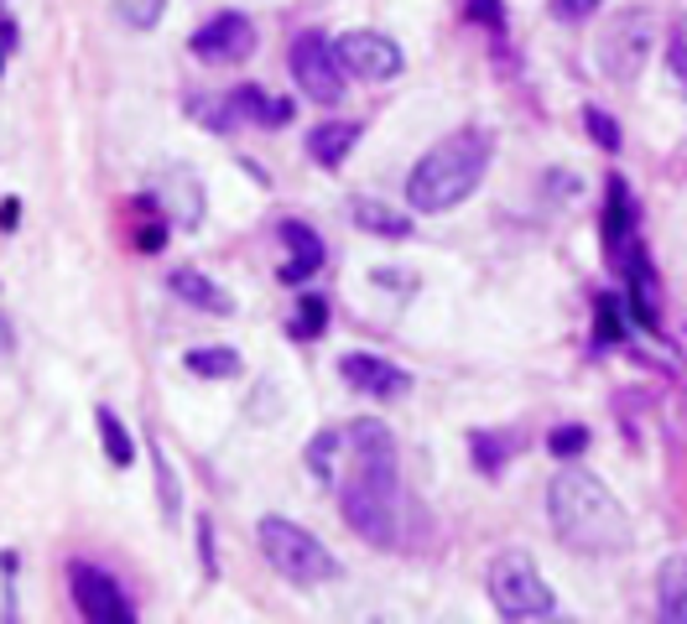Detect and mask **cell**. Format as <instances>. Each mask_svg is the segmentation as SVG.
Returning <instances> with one entry per match:
<instances>
[{
  "instance_id": "6",
  "label": "cell",
  "mask_w": 687,
  "mask_h": 624,
  "mask_svg": "<svg viewBox=\"0 0 687 624\" xmlns=\"http://www.w3.org/2000/svg\"><path fill=\"white\" fill-rule=\"evenodd\" d=\"M651 47H656V21H651L646 11L614 16L605 32H599V74L614 78V83L641 78V68L651 63Z\"/></svg>"
},
{
  "instance_id": "19",
  "label": "cell",
  "mask_w": 687,
  "mask_h": 624,
  "mask_svg": "<svg viewBox=\"0 0 687 624\" xmlns=\"http://www.w3.org/2000/svg\"><path fill=\"white\" fill-rule=\"evenodd\" d=\"M182 365H188V375H198V380H230V375H240V349L209 344V349H193Z\"/></svg>"
},
{
  "instance_id": "31",
  "label": "cell",
  "mask_w": 687,
  "mask_h": 624,
  "mask_svg": "<svg viewBox=\"0 0 687 624\" xmlns=\"http://www.w3.org/2000/svg\"><path fill=\"white\" fill-rule=\"evenodd\" d=\"M609 333H614V338H620V317H614V302H599V344H609Z\"/></svg>"
},
{
  "instance_id": "5",
  "label": "cell",
  "mask_w": 687,
  "mask_h": 624,
  "mask_svg": "<svg viewBox=\"0 0 687 624\" xmlns=\"http://www.w3.org/2000/svg\"><path fill=\"white\" fill-rule=\"evenodd\" d=\"M490 599L506 620H552L557 614V599H552L547 578L536 572L527 551H500L490 562Z\"/></svg>"
},
{
  "instance_id": "14",
  "label": "cell",
  "mask_w": 687,
  "mask_h": 624,
  "mask_svg": "<svg viewBox=\"0 0 687 624\" xmlns=\"http://www.w3.org/2000/svg\"><path fill=\"white\" fill-rule=\"evenodd\" d=\"M167 287H173V297H182L188 308L209 312V317H230V312H235V297L224 292L219 281H209L203 271H193V266H177V271L167 276Z\"/></svg>"
},
{
  "instance_id": "35",
  "label": "cell",
  "mask_w": 687,
  "mask_h": 624,
  "mask_svg": "<svg viewBox=\"0 0 687 624\" xmlns=\"http://www.w3.org/2000/svg\"><path fill=\"white\" fill-rule=\"evenodd\" d=\"M0 354H11V328H5V317H0Z\"/></svg>"
},
{
  "instance_id": "26",
  "label": "cell",
  "mask_w": 687,
  "mask_h": 624,
  "mask_svg": "<svg viewBox=\"0 0 687 624\" xmlns=\"http://www.w3.org/2000/svg\"><path fill=\"white\" fill-rule=\"evenodd\" d=\"M152 464H157V484H162V510H167V515H177V510H182V500H177V479H173V468H167V453L157 448V437H152Z\"/></svg>"
},
{
  "instance_id": "17",
  "label": "cell",
  "mask_w": 687,
  "mask_h": 624,
  "mask_svg": "<svg viewBox=\"0 0 687 624\" xmlns=\"http://www.w3.org/2000/svg\"><path fill=\"white\" fill-rule=\"evenodd\" d=\"M350 214L359 230L380 234V239H407L412 234V219L401 214V209H391V203H380V198H354Z\"/></svg>"
},
{
  "instance_id": "24",
  "label": "cell",
  "mask_w": 687,
  "mask_h": 624,
  "mask_svg": "<svg viewBox=\"0 0 687 624\" xmlns=\"http://www.w3.org/2000/svg\"><path fill=\"white\" fill-rule=\"evenodd\" d=\"M167 11V0H115V16L131 26V32H152Z\"/></svg>"
},
{
  "instance_id": "11",
  "label": "cell",
  "mask_w": 687,
  "mask_h": 624,
  "mask_svg": "<svg viewBox=\"0 0 687 624\" xmlns=\"http://www.w3.org/2000/svg\"><path fill=\"white\" fill-rule=\"evenodd\" d=\"M339 47V63L350 68L354 78H365V83H386V78L401 74V47H396L386 32H344L334 42Z\"/></svg>"
},
{
  "instance_id": "12",
  "label": "cell",
  "mask_w": 687,
  "mask_h": 624,
  "mask_svg": "<svg viewBox=\"0 0 687 624\" xmlns=\"http://www.w3.org/2000/svg\"><path fill=\"white\" fill-rule=\"evenodd\" d=\"M339 375H344L354 390L375 395V401H401V395L412 390V375L396 370L391 359H380V354H344V359H339Z\"/></svg>"
},
{
  "instance_id": "20",
  "label": "cell",
  "mask_w": 687,
  "mask_h": 624,
  "mask_svg": "<svg viewBox=\"0 0 687 624\" xmlns=\"http://www.w3.org/2000/svg\"><path fill=\"white\" fill-rule=\"evenodd\" d=\"M511 432H469V453H474V468L479 473H500L506 468V458H511Z\"/></svg>"
},
{
  "instance_id": "33",
  "label": "cell",
  "mask_w": 687,
  "mask_h": 624,
  "mask_svg": "<svg viewBox=\"0 0 687 624\" xmlns=\"http://www.w3.org/2000/svg\"><path fill=\"white\" fill-rule=\"evenodd\" d=\"M672 68H677V74H683V83H687V32H677V37H672Z\"/></svg>"
},
{
  "instance_id": "25",
  "label": "cell",
  "mask_w": 687,
  "mask_h": 624,
  "mask_svg": "<svg viewBox=\"0 0 687 624\" xmlns=\"http://www.w3.org/2000/svg\"><path fill=\"white\" fill-rule=\"evenodd\" d=\"M344 443H350V437H339V432H318L313 443H308V468H313L318 479L334 473V458L344 453Z\"/></svg>"
},
{
  "instance_id": "18",
  "label": "cell",
  "mask_w": 687,
  "mask_h": 624,
  "mask_svg": "<svg viewBox=\"0 0 687 624\" xmlns=\"http://www.w3.org/2000/svg\"><path fill=\"white\" fill-rule=\"evenodd\" d=\"M635 239L630 234V193H625V182H609V209H605V245L609 255H620Z\"/></svg>"
},
{
  "instance_id": "7",
  "label": "cell",
  "mask_w": 687,
  "mask_h": 624,
  "mask_svg": "<svg viewBox=\"0 0 687 624\" xmlns=\"http://www.w3.org/2000/svg\"><path fill=\"white\" fill-rule=\"evenodd\" d=\"M292 78L313 104H339L350 68L339 63V47L323 37V32H302V37L292 42Z\"/></svg>"
},
{
  "instance_id": "8",
  "label": "cell",
  "mask_w": 687,
  "mask_h": 624,
  "mask_svg": "<svg viewBox=\"0 0 687 624\" xmlns=\"http://www.w3.org/2000/svg\"><path fill=\"white\" fill-rule=\"evenodd\" d=\"M68 588H74V604H79L84 620L95 624H131L136 609L125 604V588L95 562H74L68 567Z\"/></svg>"
},
{
  "instance_id": "32",
  "label": "cell",
  "mask_w": 687,
  "mask_h": 624,
  "mask_svg": "<svg viewBox=\"0 0 687 624\" xmlns=\"http://www.w3.org/2000/svg\"><path fill=\"white\" fill-rule=\"evenodd\" d=\"M162 245H167V219H162V224H146V230H141V250H162Z\"/></svg>"
},
{
  "instance_id": "13",
  "label": "cell",
  "mask_w": 687,
  "mask_h": 624,
  "mask_svg": "<svg viewBox=\"0 0 687 624\" xmlns=\"http://www.w3.org/2000/svg\"><path fill=\"white\" fill-rule=\"evenodd\" d=\"M281 245H287V266H281V281H287V287H302L313 271H323V239H318L302 219H287V224H281Z\"/></svg>"
},
{
  "instance_id": "9",
  "label": "cell",
  "mask_w": 687,
  "mask_h": 624,
  "mask_svg": "<svg viewBox=\"0 0 687 624\" xmlns=\"http://www.w3.org/2000/svg\"><path fill=\"white\" fill-rule=\"evenodd\" d=\"M152 198H157L162 219L173 224V230H198L203 224V209H209V198H203V177L193 167H162L152 177Z\"/></svg>"
},
{
  "instance_id": "10",
  "label": "cell",
  "mask_w": 687,
  "mask_h": 624,
  "mask_svg": "<svg viewBox=\"0 0 687 624\" xmlns=\"http://www.w3.org/2000/svg\"><path fill=\"white\" fill-rule=\"evenodd\" d=\"M188 47H193V58H203V63H245L256 53V26H251V16H240V11H219L214 21H203L193 37H188Z\"/></svg>"
},
{
  "instance_id": "2",
  "label": "cell",
  "mask_w": 687,
  "mask_h": 624,
  "mask_svg": "<svg viewBox=\"0 0 687 624\" xmlns=\"http://www.w3.org/2000/svg\"><path fill=\"white\" fill-rule=\"evenodd\" d=\"M547 515L557 542L584 551V557H614L630 546V515L594 473L563 468L547 484Z\"/></svg>"
},
{
  "instance_id": "3",
  "label": "cell",
  "mask_w": 687,
  "mask_h": 624,
  "mask_svg": "<svg viewBox=\"0 0 687 624\" xmlns=\"http://www.w3.org/2000/svg\"><path fill=\"white\" fill-rule=\"evenodd\" d=\"M485 167H490V136L485 131H458V136L437 141L407 172V203L417 214H448L479 188Z\"/></svg>"
},
{
  "instance_id": "27",
  "label": "cell",
  "mask_w": 687,
  "mask_h": 624,
  "mask_svg": "<svg viewBox=\"0 0 687 624\" xmlns=\"http://www.w3.org/2000/svg\"><path fill=\"white\" fill-rule=\"evenodd\" d=\"M547 448L557 453V458H578V453L589 448V427H578V422H573V427H557L547 437Z\"/></svg>"
},
{
  "instance_id": "1",
  "label": "cell",
  "mask_w": 687,
  "mask_h": 624,
  "mask_svg": "<svg viewBox=\"0 0 687 624\" xmlns=\"http://www.w3.org/2000/svg\"><path fill=\"white\" fill-rule=\"evenodd\" d=\"M344 437H350L354 468H350V479L339 484V510H344L354 536L386 546L396 536V500H401L396 437L386 422H370V416H359Z\"/></svg>"
},
{
  "instance_id": "29",
  "label": "cell",
  "mask_w": 687,
  "mask_h": 624,
  "mask_svg": "<svg viewBox=\"0 0 687 624\" xmlns=\"http://www.w3.org/2000/svg\"><path fill=\"white\" fill-rule=\"evenodd\" d=\"M605 0H552V16L557 21H584V16H594Z\"/></svg>"
},
{
  "instance_id": "16",
  "label": "cell",
  "mask_w": 687,
  "mask_h": 624,
  "mask_svg": "<svg viewBox=\"0 0 687 624\" xmlns=\"http://www.w3.org/2000/svg\"><path fill=\"white\" fill-rule=\"evenodd\" d=\"M656 614L667 624H687V551H672L656 572Z\"/></svg>"
},
{
  "instance_id": "28",
  "label": "cell",
  "mask_w": 687,
  "mask_h": 624,
  "mask_svg": "<svg viewBox=\"0 0 687 624\" xmlns=\"http://www.w3.org/2000/svg\"><path fill=\"white\" fill-rule=\"evenodd\" d=\"M584 125H589V136L599 141V146H605V152H614V146H620V125H614V120L605 115V110H584Z\"/></svg>"
},
{
  "instance_id": "22",
  "label": "cell",
  "mask_w": 687,
  "mask_h": 624,
  "mask_svg": "<svg viewBox=\"0 0 687 624\" xmlns=\"http://www.w3.org/2000/svg\"><path fill=\"white\" fill-rule=\"evenodd\" d=\"M188 115H193V120H203L209 131H230V125L240 120V110H235V94H230V99L198 94V99H188Z\"/></svg>"
},
{
  "instance_id": "15",
  "label": "cell",
  "mask_w": 687,
  "mask_h": 624,
  "mask_svg": "<svg viewBox=\"0 0 687 624\" xmlns=\"http://www.w3.org/2000/svg\"><path fill=\"white\" fill-rule=\"evenodd\" d=\"M354 146H359V125H354V120H323L313 136H308V156H313L318 167H329V172L350 161Z\"/></svg>"
},
{
  "instance_id": "23",
  "label": "cell",
  "mask_w": 687,
  "mask_h": 624,
  "mask_svg": "<svg viewBox=\"0 0 687 624\" xmlns=\"http://www.w3.org/2000/svg\"><path fill=\"white\" fill-rule=\"evenodd\" d=\"M323 328H329V302H323V297H302L292 312V323H287V333L308 344V338H318Z\"/></svg>"
},
{
  "instance_id": "34",
  "label": "cell",
  "mask_w": 687,
  "mask_h": 624,
  "mask_svg": "<svg viewBox=\"0 0 687 624\" xmlns=\"http://www.w3.org/2000/svg\"><path fill=\"white\" fill-rule=\"evenodd\" d=\"M16 219H21V203H16V198H5V203H0V230L11 234V230H16Z\"/></svg>"
},
{
  "instance_id": "4",
  "label": "cell",
  "mask_w": 687,
  "mask_h": 624,
  "mask_svg": "<svg viewBox=\"0 0 687 624\" xmlns=\"http://www.w3.org/2000/svg\"><path fill=\"white\" fill-rule=\"evenodd\" d=\"M256 542H261V551H266V562L297 588H318V583H334L339 578L334 551L318 542V536H308L302 526L281 521V515H261Z\"/></svg>"
},
{
  "instance_id": "30",
  "label": "cell",
  "mask_w": 687,
  "mask_h": 624,
  "mask_svg": "<svg viewBox=\"0 0 687 624\" xmlns=\"http://www.w3.org/2000/svg\"><path fill=\"white\" fill-rule=\"evenodd\" d=\"M469 16L479 21V26H500V21H506V5H500V0H469Z\"/></svg>"
},
{
  "instance_id": "21",
  "label": "cell",
  "mask_w": 687,
  "mask_h": 624,
  "mask_svg": "<svg viewBox=\"0 0 687 624\" xmlns=\"http://www.w3.org/2000/svg\"><path fill=\"white\" fill-rule=\"evenodd\" d=\"M95 422H99V437H104V458H110L115 468H131L136 448H131V437H125V427H120V416L110 406H99Z\"/></svg>"
}]
</instances>
